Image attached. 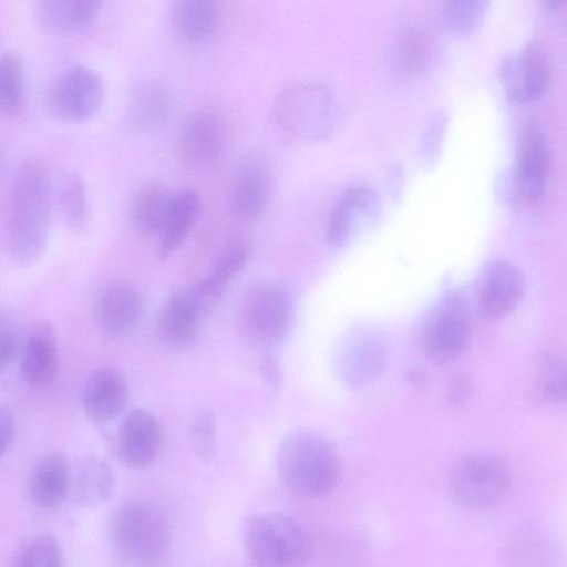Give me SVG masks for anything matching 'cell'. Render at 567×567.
<instances>
[{"instance_id":"ba28073f","label":"cell","mask_w":567,"mask_h":567,"mask_svg":"<svg viewBox=\"0 0 567 567\" xmlns=\"http://www.w3.org/2000/svg\"><path fill=\"white\" fill-rule=\"evenodd\" d=\"M471 315L464 295L450 290L425 316L417 337L419 348L431 363L454 361L467 346Z\"/></svg>"},{"instance_id":"60d3db41","label":"cell","mask_w":567,"mask_h":567,"mask_svg":"<svg viewBox=\"0 0 567 567\" xmlns=\"http://www.w3.org/2000/svg\"><path fill=\"white\" fill-rule=\"evenodd\" d=\"M405 378L411 385L423 388L427 384L430 374L421 367H413L408 370Z\"/></svg>"},{"instance_id":"484cf974","label":"cell","mask_w":567,"mask_h":567,"mask_svg":"<svg viewBox=\"0 0 567 567\" xmlns=\"http://www.w3.org/2000/svg\"><path fill=\"white\" fill-rule=\"evenodd\" d=\"M176 192L159 184L138 190L132 206V220L144 236H159L173 206Z\"/></svg>"},{"instance_id":"f35d334b","label":"cell","mask_w":567,"mask_h":567,"mask_svg":"<svg viewBox=\"0 0 567 567\" xmlns=\"http://www.w3.org/2000/svg\"><path fill=\"white\" fill-rule=\"evenodd\" d=\"M472 391V384L465 375H454L451 378L446 389V402L452 406H457L464 403Z\"/></svg>"},{"instance_id":"836d02e7","label":"cell","mask_w":567,"mask_h":567,"mask_svg":"<svg viewBox=\"0 0 567 567\" xmlns=\"http://www.w3.org/2000/svg\"><path fill=\"white\" fill-rule=\"evenodd\" d=\"M482 0H450L443 3V19L454 32L466 33L477 28L487 10Z\"/></svg>"},{"instance_id":"8d00e7d4","label":"cell","mask_w":567,"mask_h":567,"mask_svg":"<svg viewBox=\"0 0 567 567\" xmlns=\"http://www.w3.org/2000/svg\"><path fill=\"white\" fill-rule=\"evenodd\" d=\"M18 352V332L12 318L0 309V375L3 374Z\"/></svg>"},{"instance_id":"b9f144b4","label":"cell","mask_w":567,"mask_h":567,"mask_svg":"<svg viewBox=\"0 0 567 567\" xmlns=\"http://www.w3.org/2000/svg\"><path fill=\"white\" fill-rule=\"evenodd\" d=\"M543 3L548 9H550V10H557V9H559L565 3V1H561V0H546Z\"/></svg>"},{"instance_id":"9c48e42d","label":"cell","mask_w":567,"mask_h":567,"mask_svg":"<svg viewBox=\"0 0 567 567\" xmlns=\"http://www.w3.org/2000/svg\"><path fill=\"white\" fill-rule=\"evenodd\" d=\"M104 100L101 75L85 65H73L56 75L44 94V107L56 120L81 122L92 117Z\"/></svg>"},{"instance_id":"ffe728a7","label":"cell","mask_w":567,"mask_h":567,"mask_svg":"<svg viewBox=\"0 0 567 567\" xmlns=\"http://www.w3.org/2000/svg\"><path fill=\"white\" fill-rule=\"evenodd\" d=\"M72 473L68 458L60 452L44 455L33 467L29 491L32 503L51 509L59 506L71 491Z\"/></svg>"},{"instance_id":"9a60e30c","label":"cell","mask_w":567,"mask_h":567,"mask_svg":"<svg viewBox=\"0 0 567 567\" xmlns=\"http://www.w3.org/2000/svg\"><path fill=\"white\" fill-rule=\"evenodd\" d=\"M60 371V352L55 330L50 322L32 326L20 358V375L33 389L50 385Z\"/></svg>"},{"instance_id":"e0dca14e","label":"cell","mask_w":567,"mask_h":567,"mask_svg":"<svg viewBox=\"0 0 567 567\" xmlns=\"http://www.w3.org/2000/svg\"><path fill=\"white\" fill-rule=\"evenodd\" d=\"M548 158L545 136L536 123H530L519 141L514 176L516 196L522 202L533 203L542 194Z\"/></svg>"},{"instance_id":"5b68a950","label":"cell","mask_w":567,"mask_h":567,"mask_svg":"<svg viewBox=\"0 0 567 567\" xmlns=\"http://www.w3.org/2000/svg\"><path fill=\"white\" fill-rule=\"evenodd\" d=\"M512 475L507 464L489 452H471L454 462L447 476L449 494L460 507L486 512L507 496Z\"/></svg>"},{"instance_id":"7c38bea8","label":"cell","mask_w":567,"mask_h":567,"mask_svg":"<svg viewBox=\"0 0 567 567\" xmlns=\"http://www.w3.org/2000/svg\"><path fill=\"white\" fill-rule=\"evenodd\" d=\"M163 442L162 427L146 409L128 411L123 417L115 439L120 461L133 470H144L156 460Z\"/></svg>"},{"instance_id":"d590c367","label":"cell","mask_w":567,"mask_h":567,"mask_svg":"<svg viewBox=\"0 0 567 567\" xmlns=\"http://www.w3.org/2000/svg\"><path fill=\"white\" fill-rule=\"evenodd\" d=\"M427 37L420 30L406 32L398 44L395 63L404 73L420 71L427 61L430 45Z\"/></svg>"},{"instance_id":"3957f363","label":"cell","mask_w":567,"mask_h":567,"mask_svg":"<svg viewBox=\"0 0 567 567\" xmlns=\"http://www.w3.org/2000/svg\"><path fill=\"white\" fill-rule=\"evenodd\" d=\"M276 470L284 486L305 498L329 494L339 483L342 463L336 446L311 431H295L279 444Z\"/></svg>"},{"instance_id":"ac0fdd59","label":"cell","mask_w":567,"mask_h":567,"mask_svg":"<svg viewBox=\"0 0 567 567\" xmlns=\"http://www.w3.org/2000/svg\"><path fill=\"white\" fill-rule=\"evenodd\" d=\"M271 176L267 162L251 156L243 162L234 179L230 197L231 212L244 220L257 218L266 208Z\"/></svg>"},{"instance_id":"52a82bcc","label":"cell","mask_w":567,"mask_h":567,"mask_svg":"<svg viewBox=\"0 0 567 567\" xmlns=\"http://www.w3.org/2000/svg\"><path fill=\"white\" fill-rule=\"evenodd\" d=\"M271 118L290 136L321 138L334 126L336 105L324 85L296 83L277 95L271 106Z\"/></svg>"},{"instance_id":"30bf717a","label":"cell","mask_w":567,"mask_h":567,"mask_svg":"<svg viewBox=\"0 0 567 567\" xmlns=\"http://www.w3.org/2000/svg\"><path fill=\"white\" fill-rule=\"evenodd\" d=\"M388 355V340L381 331L369 326L355 327L344 336L338 349L339 378L347 386L361 389L378 378Z\"/></svg>"},{"instance_id":"277c9868","label":"cell","mask_w":567,"mask_h":567,"mask_svg":"<svg viewBox=\"0 0 567 567\" xmlns=\"http://www.w3.org/2000/svg\"><path fill=\"white\" fill-rule=\"evenodd\" d=\"M243 544L256 567H303L311 555V540L303 527L282 513L248 516Z\"/></svg>"},{"instance_id":"4316f807","label":"cell","mask_w":567,"mask_h":567,"mask_svg":"<svg viewBox=\"0 0 567 567\" xmlns=\"http://www.w3.org/2000/svg\"><path fill=\"white\" fill-rule=\"evenodd\" d=\"M103 2L96 0H42L35 3V17L45 28L68 31L91 22Z\"/></svg>"},{"instance_id":"d4e9b609","label":"cell","mask_w":567,"mask_h":567,"mask_svg":"<svg viewBox=\"0 0 567 567\" xmlns=\"http://www.w3.org/2000/svg\"><path fill=\"white\" fill-rule=\"evenodd\" d=\"M220 10L212 0H181L175 2L173 22L179 38L188 44L209 40L219 23Z\"/></svg>"},{"instance_id":"f546056e","label":"cell","mask_w":567,"mask_h":567,"mask_svg":"<svg viewBox=\"0 0 567 567\" xmlns=\"http://www.w3.org/2000/svg\"><path fill=\"white\" fill-rule=\"evenodd\" d=\"M59 200L65 223L78 230L84 228L89 219V204L85 184L76 172H69L63 176Z\"/></svg>"},{"instance_id":"cb8c5ba5","label":"cell","mask_w":567,"mask_h":567,"mask_svg":"<svg viewBox=\"0 0 567 567\" xmlns=\"http://www.w3.org/2000/svg\"><path fill=\"white\" fill-rule=\"evenodd\" d=\"M114 484V474L109 463L97 455H87L76 466L71 491L79 506L94 507L112 496Z\"/></svg>"},{"instance_id":"5bb4252c","label":"cell","mask_w":567,"mask_h":567,"mask_svg":"<svg viewBox=\"0 0 567 567\" xmlns=\"http://www.w3.org/2000/svg\"><path fill=\"white\" fill-rule=\"evenodd\" d=\"M499 74L507 93L517 101L542 94L549 80V64L539 42L530 40L517 55L507 56Z\"/></svg>"},{"instance_id":"7402d4cb","label":"cell","mask_w":567,"mask_h":567,"mask_svg":"<svg viewBox=\"0 0 567 567\" xmlns=\"http://www.w3.org/2000/svg\"><path fill=\"white\" fill-rule=\"evenodd\" d=\"M202 213V198L192 188L176 192L164 228L158 236V257H171L185 243Z\"/></svg>"},{"instance_id":"4fadbf2b","label":"cell","mask_w":567,"mask_h":567,"mask_svg":"<svg viewBox=\"0 0 567 567\" xmlns=\"http://www.w3.org/2000/svg\"><path fill=\"white\" fill-rule=\"evenodd\" d=\"M128 401L125 375L111 365L99 367L85 378L81 389V406L92 422L109 423L118 417Z\"/></svg>"},{"instance_id":"e575fe53","label":"cell","mask_w":567,"mask_h":567,"mask_svg":"<svg viewBox=\"0 0 567 567\" xmlns=\"http://www.w3.org/2000/svg\"><path fill=\"white\" fill-rule=\"evenodd\" d=\"M216 417L208 408L200 409L192 420L189 441L195 455L203 462H209L216 451Z\"/></svg>"},{"instance_id":"4dcf8cb0","label":"cell","mask_w":567,"mask_h":567,"mask_svg":"<svg viewBox=\"0 0 567 567\" xmlns=\"http://www.w3.org/2000/svg\"><path fill=\"white\" fill-rule=\"evenodd\" d=\"M249 257L250 241L243 236H236L220 250L207 276L226 289L227 285L245 268Z\"/></svg>"},{"instance_id":"1f68e13d","label":"cell","mask_w":567,"mask_h":567,"mask_svg":"<svg viewBox=\"0 0 567 567\" xmlns=\"http://www.w3.org/2000/svg\"><path fill=\"white\" fill-rule=\"evenodd\" d=\"M63 553L59 540L49 533L30 539L18 554L13 567H62Z\"/></svg>"},{"instance_id":"d6986e66","label":"cell","mask_w":567,"mask_h":567,"mask_svg":"<svg viewBox=\"0 0 567 567\" xmlns=\"http://www.w3.org/2000/svg\"><path fill=\"white\" fill-rule=\"evenodd\" d=\"M142 308V297L136 287L126 281H116L100 295L96 317L106 333L122 336L138 322Z\"/></svg>"},{"instance_id":"6da1fadb","label":"cell","mask_w":567,"mask_h":567,"mask_svg":"<svg viewBox=\"0 0 567 567\" xmlns=\"http://www.w3.org/2000/svg\"><path fill=\"white\" fill-rule=\"evenodd\" d=\"M51 202L48 166L38 157H28L14 175L4 226L6 249L17 264H34L45 251Z\"/></svg>"},{"instance_id":"7a4b0ae2","label":"cell","mask_w":567,"mask_h":567,"mask_svg":"<svg viewBox=\"0 0 567 567\" xmlns=\"http://www.w3.org/2000/svg\"><path fill=\"white\" fill-rule=\"evenodd\" d=\"M109 538L124 567H166L172 527L164 511L146 498L122 503L109 524Z\"/></svg>"},{"instance_id":"ab89813d","label":"cell","mask_w":567,"mask_h":567,"mask_svg":"<svg viewBox=\"0 0 567 567\" xmlns=\"http://www.w3.org/2000/svg\"><path fill=\"white\" fill-rule=\"evenodd\" d=\"M14 435V416L7 406L0 405V460L11 446Z\"/></svg>"},{"instance_id":"83f0119b","label":"cell","mask_w":567,"mask_h":567,"mask_svg":"<svg viewBox=\"0 0 567 567\" xmlns=\"http://www.w3.org/2000/svg\"><path fill=\"white\" fill-rule=\"evenodd\" d=\"M171 110L172 102L167 90L156 82H147L133 93L130 116L135 125L150 128L163 124Z\"/></svg>"},{"instance_id":"603a6c76","label":"cell","mask_w":567,"mask_h":567,"mask_svg":"<svg viewBox=\"0 0 567 567\" xmlns=\"http://www.w3.org/2000/svg\"><path fill=\"white\" fill-rule=\"evenodd\" d=\"M378 204L374 192L365 185L348 187L334 203L326 226V238L332 245H342L349 238L355 219L371 213Z\"/></svg>"},{"instance_id":"74e56055","label":"cell","mask_w":567,"mask_h":567,"mask_svg":"<svg viewBox=\"0 0 567 567\" xmlns=\"http://www.w3.org/2000/svg\"><path fill=\"white\" fill-rule=\"evenodd\" d=\"M258 371L264 382L271 389H279L282 384V370L277 358L270 352H264L258 361Z\"/></svg>"},{"instance_id":"8992f818","label":"cell","mask_w":567,"mask_h":567,"mask_svg":"<svg viewBox=\"0 0 567 567\" xmlns=\"http://www.w3.org/2000/svg\"><path fill=\"white\" fill-rule=\"evenodd\" d=\"M239 315L246 333L258 344L276 346L287 339L296 320L290 288L276 279L252 282L244 292Z\"/></svg>"},{"instance_id":"d6a6232c","label":"cell","mask_w":567,"mask_h":567,"mask_svg":"<svg viewBox=\"0 0 567 567\" xmlns=\"http://www.w3.org/2000/svg\"><path fill=\"white\" fill-rule=\"evenodd\" d=\"M537 388L547 403L559 404L566 398V365L563 358L548 354L540 362Z\"/></svg>"},{"instance_id":"8fae6325","label":"cell","mask_w":567,"mask_h":567,"mask_svg":"<svg viewBox=\"0 0 567 567\" xmlns=\"http://www.w3.org/2000/svg\"><path fill=\"white\" fill-rule=\"evenodd\" d=\"M525 291L522 270L508 260L493 259L483 267L476 281L477 310L485 320H502L515 311Z\"/></svg>"},{"instance_id":"f1b7e54d","label":"cell","mask_w":567,"mask_h":567,"mask_svg":"<svg viewBox=\"0 0 567 567\" xmlns=\"http://www.w3.org/2000/svg\"><path fill=\"white\" fill-rule=\"evenodd\" d=\"M24 102L23 64L19 54L12 51L0 55V111L18 113Z\"/></svg>"},{"instance_id":"44dd1931","label":"cell","mask_w":567,"mask_h":567,"mask_svg":"<svg viewBox=\"0 0 567 567\" xmlns=\"http://www.w3.org/2000/svg\"><path fill=\"white\" fill-rule=\"evenodd\" d=\"M203 317L185 296L173 292L164 303L157 319L161 341L173 349H184L195 342Z\"/></svg>"},{"instance_id":"2e32d148","label":"cell","mask_w":567,"mask_h":567,"mask_svg":"<svg viewBox=\"0 0 567 567\" xmlns=\"http://www.w3.org/2000/svg\"><path fill=\"white\" fill-rule=\"evenodd\" d=\"M226 128L220 116L210 110H200L185 122L181 132V151L193 166L205 167L221 154Z\"/></svg>"}]
</instances>
